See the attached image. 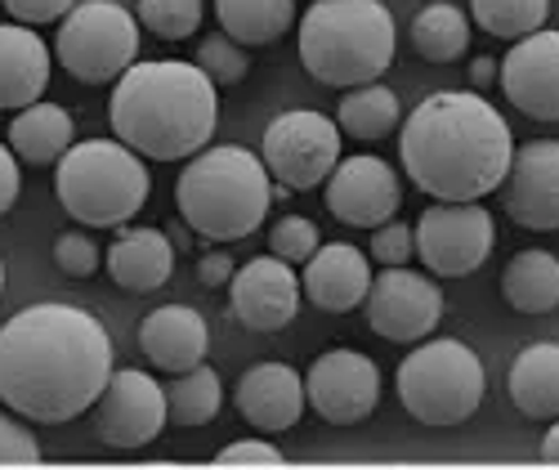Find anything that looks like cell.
<instances>
[{"label":"cell","mask_w":559,"mask_h":470,"mask_svg":"<svg viewBox=\"0 0 559 470\" xmlns=\"http://www.w3.org/2000/svg\"><path fill=\"white\" fill-rule=\"evenodd\" d=\"M112 372V337L90 309L40 301L0 327V403L23 421L68 426L99 403Z\"/></svg>","instance_id":"6da1fadb"},{"label":"cell","mask_w":559,"mask_h":470,"mask_svg":"<svg viewBox=\"0 0 559 470\" xmlns=\"http://www.w3.org/2000/svg\"><path fill=\"white\" fill-rule=\"evenodd\" d=\"M399 162L426 198L479 202L501 188L510 162H515V139L484 94L439 90L403 121Z\"/></svg>","instance_id":"7a4b0ae2"},{"label":"cell","mask_w":559,"mask_h":470,"mask_svg":"<svg viewBox=\"0 0 559 470\" xmlns=\"http://www.w3.org/2000/svg\"><path fill=\"white\" fill-rule=\"evenodd\" d=\"M219 85L202 72V63H134L112 81L108 121L121 144H130L148 162H183L198 157L219 121Z\"/></svg>","instance_id":"3957f363"},{"label":"cell","mask_w":559,"mask_h":470,"mask_svg":"<svg viewBox=\"0 0 559 470\" xmlns=\"http://www.w3.org/2000/svg\"><path fill=\"white\" fill-rule=\"evenodd\" d=\"M269 202H273V184L264 157L238 144L202 149L179 171L175 184V207L183 224L219 247L251 238L269 215Z\"/></svg>","instance_id":"277c9868"},{"label":"cell","mask_w":559,"mask_h":470,"mask_svg":"<svg viewBox=\"0 0 559 470\" xmlns=\"http://www.w3.org/2000/svg\"><path fill=\"white\" fill-rule=\"evenodd\" d=\"M296 50L313 81L354 90L381 81L394 63V14L381 0H313L309 14L296 23Z\"/></svg>","instance_id":"5b68a950"},{"label":"cell","mask_w":559,"mask_h":470,"mask_svg":"<svg viewBox=\"0 0 559 470\" xmlns=\"http://www.w3.org/2000/svg\"><path fill=\"white\" fill-rule=\"evenodd\" d=\"M153 175L121 139H81L59 157L55 198L85 228H126L144 211Z\"/></svg>","instance_id":"8992f818"},{"label":"cell","mask_w":559,"mask_h":470,"mask_svg":"<svg viewBox=\"0 0 559 470\" xmlns=\"http://www.w3.org/2000/svg\"><path fill=\"white\" fill-rule=\"evenodd\" d=\"M399 403L412 421L421 426H461L471 421L484 403V390H488V376H484V363L471 345L461 341H421L412 345L399 363Z\"/></svg>","instance_id":"52a82bcc"},{"label":"cell","mask_w":559,"mask_h":470,"mask_svg":"<svg viewBox=\"0 0 559 470\" xmlns=\"http://www.w3.org/2000/svg\"><path fill=\"white\" fill-rule=\"evenodd\" d=\"M59 68L81 85H112L139 63V14L117 0H76L59 19Z\"/></svg>","instance_id":"ba28073f"},{"label":"cell","mask_w":559,"mask_h":470,"mask_svg":"<svg viewBox=\"0 0 559 470\" xmlns=\"http://www.w3.org/2000/svg\"><path fill=\"white\" fill-rule=\"evenodd\" d=\"M341 121L309 113V108H292V113H277L264 126V144L260 157L269 166V175L296 188V193H309V188L328 184V175L341 162Z\"/></svg>","instance_id":"9c48e42d"},{"label":"cell","mask_w":559,"mask_h":470,"mask_svg":"<svg viewBox=\"0 0 559 470\" xmlns=\"http://www.w3.org/2000/svg\"><path fill=\"white\" fill-rule=\"evenodd\" d=\"M497 247V224L484 202H435L416 220V256L435 278H471Z\"/></svg>","instance_id":"30bf717a"},{"label":"cell","mask_w":559,"mask_h":470,"mask_svg":"<svg viewBox=\"0 0 559 470\" xmlns=\"http://www.w3.org/2000/svg\"><path fill=\"white\" fill-rule=\"evenodd\" d=\"M362 309H367V327L381 341L416 345L439 327L443 292H439L435 278L416 273L407 265H394V269H381L377 278H371V292H367Z\"/></svg>","instance_id":"8fae6325"},{"label":"cell","mask_w":559,"mask_h":470,"mask_svg":"<svg viewBox=\"0 0 559 470\" xmlns=\"http://www.w3.org/2000/svg\"><path fill=\"white\" fill-rule=\"evenodd\" d=\"M166 386L157 376L139 372V367H126V372H112L108 386L95 403V431L108 448H148L162 431H166Z\"/></svg>","instance_id":"7c38bea8"},{"label":"cell","mask_w":559,"mask_h":470,"mask_svg":"<svg viewBox=\"0 0 559 470\" xmlns=\"http://www.w3.org/2000/svg\"><path fill=\"white\" fill-rule=\"evenodd\" d=\"M305 395L328 426H358L381 403V372L358 350H328L313 359Z\"/></svg>","instance_id":"4fadbf2b"},{"label":"cell","mask_w":559,"mask_h":470,"mask_svg":"<svg viewBox=\"0 0 559 470\" xmlns=\"http://www.w3.org/2000/svg\"><path fill=\"white\" fill-rule=\"evenodd\" d=\"M300 273L283 256H255L228 282V314L251 332H283L300 314Z\"/></svg>","instance_id":"5bb4252c"},{"label":"cell","mask_w":559,"mask_h":470,"mask_svg":"<svg viewBox=\"0 0 559 470\" xmlns=\"http://www.w3.org/2000/svg\"><path fill=\"white\" fill-rule=\"evenodd\" d=\"M322 188H328V198H322L328 211L349 228H381L403 207V184H399L394 166L371 153L336 162V171L328 175Z\"/></svg>","instance_id":"9a60e30c"},{"label":"cell","mask_w":559,"mask_h":470,"mask_svg":"<svg viewBox=\"0 0 559 470\" xmlns=\"http://www.w3.org/2000/svg\"><path fill=\"white\" fill-rule=\"evenodd\" d=\"M501 202L520 228H559V139H533V144L515 149V162L501 179Z\"/></svg>","instance_id":"2e32d148"},{"label":"cell","mask_w":559,"mask_h":470,"mask_svg":"<svg viewBox=\"0 0 559 470\" xmlns=\"http://www.w3.org/2000/svg\"><path fill=\"white\" fill-rule=\"evenodd\" d=\"M501 90L533 121H559V32L520 36L501 59Z\"/></svg>","instance_id":"e0dca14e"},{"label":"cell","mask_w":559,"mask_h":470,"mask_svg":"<svg viewBox=\"0 0 559 470\" xmlns=\"http://www.w3.org/2000/svg\"><path fill=\"white\" fill-rule=\"evenodd\" d=\"M233 403H238L242 421L264 435H283L305 416V376L292 363H255L242 372L238 390H233Z\"/></svg>","instance_id":"ac0fdd59"},{"label":"cell","mask_w":559,"mask_h":470,"mask_svg":"<svg viewBox=\"0 0 559 470\" xmlns=\"http://www.w3.org/2000/svg\"><path fill=\"white\" fill-rule=\"evenodd\" d=\"M300 287L309 296V305H318L322 314H354L362 309L367 292H371V265L367 251L349 247V243H328L305 260Z\"/></svg>","instance_id":"d6986e66"},{"label":"cell","mask_w":559,"mask_h":470,"mask_svg":"<svg viewBox=\"0 0 559 470\" xmlns=\"http://www.w3.org/2000/svg\"><path fill=\"white\" fill-rule=\"evenodd\" d=\"M139 350L157 372H189L198 363H206L211 350V327L202 318V309L189 305H162L144 318L139 327Z\"/></svg>","instance_id":"ffe728a7"},{"label":"cell","mask_w":559,"mask_h":470,"mask_svg":"<svg viewBox=\"0 0 559 470\" xmlns=\"http://www.w3.org/2000/svg\"><path fill=\"white\" fill-rule=\"evenodd\" d=\"M50 45L27 23H0V113L36 104L50 85Z\"/></svg>","instance_id":"44dd1931"},{"label":"cell","mask_w":559,"mask_h":470,"mask_svg":"<svg viewBox=\"0 0 559 470\" xmlns=\"http://www.w3.org/2000/svg\"><path fill=\"white\" fill-rule=\"evenodd\" d=\"M104 269L121 292L148 296V292L166 287L170 273H175V243L162 228H126L104 251Z\"/></svg>","instance_id":"7402d4cb"},{"label":"cell","mask_w":559,"mask_h":470,"mask_svg":"<svg viewBox=\"0 0 559 470\" xmlns=\"http://www.w3.org/2000/svg\"><path fill=\"white\" fill-rule=\"evenodd\" d=\"M76 126H72V113L59 108V104H27L19 108V117L10 121V134H5V144L14 149L19 162L27 166H59V157L76 144Z\"/></svg>","instance_id":"603a6c76"},{"label":"cell","mask_w":559,"mask_h":470,"mask_svg":"<svg viewBox=\"0 0 559 470\" xmlns=\"http://www.w3.org/2000/svg\"><path fill=\"white\" fill-rule=\"evenodd\" d=\"M510 403H515L528 421H555L559 416V345L542 341L515 354L506 376Z\"/></svg>","instance_id":"cb8c5ba5"},{"label":"cell","mask_w":559,"mask_h":470,"mask_svg":"<svg viewBox=\"0 0 559 470\" xmlns=\"http://www.w3.org/2000/svg\"><path fill=\"white\" fill-rule=\"evenodd\" d=\"M501 296L515 314H550L559 309V256L528 247L515 251L501 273Z\"/></svg>","instance_id":"d4e9b609"},{"label":"cell","mask_w":559,"mask_h":470,"mask_svg":"<svg viewBox=\"0 0 559 470\" xmlns=\"http://www.w3.org/2000/svg\"><path fill=\"white\" fill-rule=\"evenodd\" d=\"M215 19L238 45H269L300 23L296 0H215Z\"/></svg>","instance_id":"484cf974"},{"label":"cell","mask_w":559,"mask_h":470,"mask_svg":"<svg viewBox=\"0 0 559 470\" xmlns=\"http://www.w3.org/2000/svg\"><path fill=\"white\" fill-rule=\"evenodd\" d=\"M224 403V386H219V372L198 363L189 372H175L170 386H166V412H170V426L179 431H202L219 416Z\"/></svg>","instance_id":"4316f807"},{"label":"cell","mask_w":559,"mask_h":470,"mask_svg":"<svg viewBox=\"0 0 559 470\" xmlns=\"http://www.w3.org/2000/svg\"><path fill=\"white\" fill-rule=\"evenodd\" d=\"M336 121L349 139H358V144H377V139H385L399 121H403V108H399V94L385 90L381 81H367V85H354L341 108H336Z\"/></svg>","instance_id":"83f0119b"},{"label":"cell","mask_w":559,"mask_h":470,"mask_svg":"<svg viewBox=\"0 0 559 470\" xmlns=\"http://www.w3.org/2000/svg\"><path fill=\"white\" fill-rule=\"evenodd\" d=\"M412 45L426 63H456L471 50V19H465L452 0H430V5L412 19Z\"/></svg>","instance_id":"f1b7e54d"},{"label":"cell","mask_w":559,"mask_h":470,"mask_svg":"<svg viewBox=\"0 0 559 470\" xmlns=\"http://www.w3.org/2000/svg\"><path fill=\"white\" fill-rule=\"evenodd\" d=\"M471 19L497 40H520L546 27L550 0H471Z\"/></svg>","instance_id":"f546056e"},{"label":"cell","mask_w":559,"mask_h":470,"mask_svg":"<svg viewBox=\"0 0 559 470\" xmlns=\"http://www.w3.org/2000/svg\"><path fill=\"white\" fill-rule=\"evenodd\" d=\"M134 14L162 40H189L202 27V0H139Z\"/></svg>","instance_id":"4dcf8cb0"},{"label":"cell","mask_w":559,"mask_h":470,"mask_svg":"<svg viewBox=\"0 0 559 470\" xmlns=\"http://www.w3.org/2000/svg\"><path fill=\"white\" fill-rule=\"evenodd\" d=\"M198 63H202V72H206L215 85H238V81L251 72L247 45H238L224 27L211 32V36H202V45H198Z\"/></svg>","instance_id":"1f68e13d"},{"label":"cell","mask_w":559,"mask_h":470,"mask_svg":"<svg viewBox=\"0 0 559 470\" xmlns=\"http://www.w3.org/2000/svg\"><path fill=\"white\" fill-rule=\"evenodd\" d=\"M318 224L309 215H283L269 233V251L283 256L287 265H305L313 251H318Z\"/></svg>","instance_id":"d6a6232c"},{"label":"cell","mask_w":559,"mask_h":470,"mask_svg":"<svg viewBox=\"0 0 559 470\" xmlns=\"http://www.w3.org/2000/svg\"><path fill=\"white\" fill-rule=\"evenodd\" d=\"M55 265L68 273V278H95L99 265H104V251L90 233H63L55 243Z\"/></svg>","instance_id":"836d02e7"},{"label":"cell","mask_w":559,"mask_h":470,"mask_svg":"<svg viewBox=\"0 0 559 470\" xmlns=\"http://www.w3.org/2000/svg\"><path fill=\"white\" fill-rule=\"evenodd\" d=\"M416 251V228L399 224V220H385L377 233H371V260H377L381 269H394V265H407Z\"/></svg>","instance_id":"e575fe53"},{"label":"cell","mask_w":559,"mask_h":470,"mask_svg":"<svg viewBox=\"0 0 559 470\" xmlns=\"http://www.w3.org/2000/svg\"><path fill=\"white\" fill-rule=\"evenodd\" d=\"M36 461H40V444L23 426V416L0 412V466H36Z\"/></svg>","instance_id":"d590c367"},{"label":"cell","mask_w":559,"mask_h":470,"mask_svg":"<svg viewBox=\"0 0 559 470\" xmlns=\"http://www.w3.org/2000/svg\"><path fill=\"white\" fill-rule=\"evenodd\" d=\"M283 448H273L264 439H233L228 448L215 453V466H283Z\"/></svg>","instance_id":"8d00e7d4"},{"label":"cell","mask_w":559,"mask_h":470,"mask_svg":"<svg viewBox=\"0 0 559 470\" xmlns=\"http://www.w3.org/2000/svg\"><path fill=\"white\" fill-rule=\"evenodd\" d=\"M5 5V14L14 23H27V27H40V23H59L76 0H0Z\"/></svg>","instance_id":"74e56055"},{"label":"cell","mask_w":559,"mask_h":470,"mask_svg":"<svg viewBox=\"0 0 559 470\" xmlns=\"http://www.w3.org/2000/svg\"><path fill=\"white\" fill-rule=\"evenodd\" d=\"M233 273H238V265H233L228 251H206L198 260V282H202V287H228Z\"/></svg>","instance_id":"f35d334b"},{"label":"cell","mask_w":559,"mask_h":470,"mask_svg":"<svg viewBox=\"0 0 559 470\" xmlns=\"http://www.w3.org/2000/svg\"><path fill=\"white\" fill-rule=\"evenodd\" d=\"M19 202V157L10 144H0V215H10Z\"/></svg>","instance_id":"ab89813d"},{"label":"cell","mask_w":559,"mask_h":470,"mask_svg":"<svg viewBox=\"0 0 559 470\" xmlns=\"http://www.w3.org/2000/svg\"><path fill=\"white\" fill-rule=\"evenodd\" d=\"M497 77H501V68H497L492 59H475V63H471V85H475V90H484V85H492Z\"/></svg>","instance_id":"60d3db41"},{"label":"cell","mask_w":559,"mask_h":470,"mask_svg":"<svg viewBox=\"0 0 559 470\" xmlns=\"http://www.w3.org/2000/svg\"><path fill=\"white\" fill-rule=\"evenodd\" d=\"M542 461H550V466H559V416L550 421V431L542 435Z\"/></svg>","instance_id":"b9f144b4"},{"label":"cell","mask_w":559,"mask_h":470,"mask_svg":"<svg viewBox=\"0 0 559 470\" xmlns=\"http://www.w3.org/2000/svg\"><path fill=\"white\" fill-rule=\"evenodd\" d=\"M0 296H5V260H0Z\"/></svg>","instance_id":"7bdbcfd3"}]
</instances>
